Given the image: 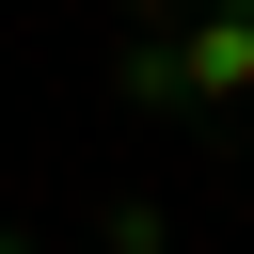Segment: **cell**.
Returning <instances> with one entry per match:
<instances>
[{
    "label": "cell",
    "instance_id": "obj_2",
    "mask_svg": "<svg viewBox=\"0 0 254 254\" xmlns=\"http://www.w3.org/2000/svg\"><path fill=\"white\" fill-rule=\"evenodd\" d=\"M111 95H127V111H190V79H175V32H127V48H111Z\"/></svg>",
    "mask_w": 254,
    "mask_h": 254
},
{
    "label": "cell",
    "instance_id": "obj_3",
    "mask_svg": "<svg viewBox=\"0 0 254 254\" xmlns=\"http://www.w3.org/2000/svg\"><path fill=\"white\" fill-rule=\"evenodd\" d=\"M159 16H190V0H143V32H159Z\"/></svg>",
    "mask_w": 254,
    "mask_h": 254
},
{
    "label": "cell",
    "instance_id": "obj_1",
    "mask_svg": "<svg viewBox=\"0 0 254 254\" xmlns=\"http://www.w3.org/2000/svg\"><path fill=\"white\" fill-rule=\"evenodd\" d=\"M159 32H175L190 111H254V0H190V16H159Z\"/></svg>",
    "mask_w": 254,
    "mask_h": 254
},
{
    "label": "cell",
    "instance_id": "obj_4",
    "mask_svg": "<svg viewBox=\"0 0 254 254\" xmlns=\"http://www.w3.org/2000/svg\"><path fill=\"white\" fill-rule=\"evenodd\" d=\"M0 254H32V238H0Z\"/></svg>",
    "mask_w": 254,
    "mask_h": 254
}]
</instances>
